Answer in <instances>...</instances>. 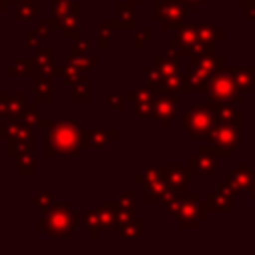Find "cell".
<instances>
[{
    "label": "cell",
    "mask_w": 255,
    "mask_h": 255,
    "mask_svg": "<svg viewBox=\"0 0 255 255\" xmlns=\"http://www.w3.org/2000/svg\"><path fill=\"white\" fill-rule=\"evenodd\" d=\"M80 137L74 124H60L46 135V153H74L80 145Z\"/></svg>",
    "instance_id": "1"
},
{
    "label": "cell",
    "mask_w": 255,
    "mask_h": 255,
    "mask_svg": "<svg viewBox=\"0 0 255 255\" xmlns=\"http://www.w3.org/2000/svg\"><path fill=\"white\" fill-rule=\"evenodd\" d=\"M209 141L215 149V153L219 155H231L235 151V147L241 143V133H239V126L235 124H223L211 129L209 133Z\"/></svg>",
    "instance_id": "2"
},
{
    "label": "cell",
    "mask_w": 255,
    "mask_h": 255,
    "mask_svg": "<svg viewBox=\"0 0 255 255\" xmlns=\"http://www.w3.org/2000/svg\"><path fill=\"white\" fill-rule=\"evenodd\" d=\"M213 116L205 108H193L185 116V128L193 137H205L213 128Z\"/></svg>",
    "instance_id": "3"
},
{
    "label": "cell",
    "mask_w": 255,
    "mask_h": 255,
    "mask_svg": "<svg viewBox=\"0 0 255 255\" xmlns=\"http://www.w3.org/2000/svg\"><path fill=\"white\" fill-rule=\"evenodd\" d=\"M74 225H76V217H74V213H68V209H56V211H52V215L48 219V231L54 235L70 233V229Z\"/></svg>",
    "instance_id": "4"
},
{
    "label": "cell",
    "mask_w": 255,
    "mask_h": 255,
    "mask_svg": "<svg viewBox=\"0 0 255 255\" xmlns=\"http://www.w3.org/2000/svg\"><path fill=\"white\" fill-rule=\"evenodd\" d=\"M205 205H201V203H197L195 201V197H189L187 201L183 199L181 201V209H179V217H181V225H195L199 219H203L205 217V209H203Z\"/></svg>",
    "instance_id": "5"
},
{
    "label": "cell",
    "mask_w": 255,
    "mask_h": 255,
    "mask_svg": "<svg viewBox=\"0 0 255 255\" xmlns=\"http://www.w3.org/2000/svg\"><path fill=\"white\" fill-rule=\"evenodd\" d=\"M231 187L227 183L219 185L215 193H211L207 197V205L211 209H233V195H231Z\"/></svg>",
    "instance_id": "6"
},
{
    "label": "cell",
    "mask_w": 255,
    "mask_h": 255,
    "mask_svg": "<svg viewBox=\"0 0 255 255\" xmlns=\"http://www.w3.org/2000/svg\"><path fill=\"white\" fill-rule=\"evenodd\" d=\"M225 183H227L233 191H243V189L251 187V183H253V171H251L249 167H245V165H239V167L227 177Z\"/></svg>",
    "instance_id": "7"
},
{
    "label": "cell",
    "mask_w": 255,
    "mask_h": 255,
    "mask_svg": "<svg viewBox=\"0 0 255 255\" xmlns=\"http://www.w3.org/2000/svg\"><path fill=\"white\" fill-rule=\"evenodd\" d=\"M189 169L199 171V173H213L215 171V155L209 153L207 149H201L197 157H191Z\"/></svg>",
    "instance_id": "8"
},
{
    "label": "cell",
    "mask_w": 255,
    "mask_h": 255,
    "mask_svg": "<svg viewBox=\"0 0 255 255\" xmlns=\"http://www.w3.org/2000/svg\"><path fill=\"white\" fill-rule=\"evenodd\" d=\"M163 171H165L167 183H169L177 193H185V191H187V181H189V177H187V171H185L183 167H167V169H163Z\"/></svg>",
    "instance_id": "9"
},
{
    "label": "cell",
    "mask_w": 255,
    "mask_h": 255,
    "mask_svg": "<svg viewBox=\"0 0 255 255\" xmlns=\"http://www.w3.org/2000/svg\"><path fill=\"white\" fill-rule=\"evenodd\" d=\"M163 195H167L165 193V185L161 183V181H157V179H153V183L149 185V191H147V199H159V197H163Z\"/></svg>",
    "instance_id": "10"
},
{
    "label": "cell",
    "mask_w": 255,
    "mask_h": 255,
    "mask_svg": "<svg viewBox=\"0 0 255 255\" xmlns=\"http://www.w3.org/2000/svg\"><path fill=\"white\" fill-rule=\"evenodd\" d=\"M18 169H20L22 173H24V171H32V169H34V157H28V155L22 157L20 163H18Z\"/></svg>",
    "instance_id": "11"
},
{
    "label": "cell",
    "mask_w": 255,
    "mask_h": 255,
    "mask_svg": "<svg viewBox=\"0 0 255 255\" xmlns=\"http://www.w3.org/2000/svg\"><path fill=\"white\" fill-rule=\"evenodd\" d=\"M50 203H52V195H48V193L36 197V207H38V209H46Z\"/></svg>",
    "instance_id": "12"
},
{
    "label": "cell",
    "mask_w": 255,
    "mask_h": 255,
    "mask_svg": "<svg viewBox=\"0 0 255 255\" xmlns=\"http://www.w3.org/2000/svg\"><path fill=\"white\" fill-rule=\"evenodd\" d=\"M92 143H94V145H100V147H102V145H106V135H104V133H100V131H98V133H94V135H92Z\"/></svg>",
    "instance_id": "13"
},
{
    "label": "cell",
    "mask_w": 255,
    "mask_h": 255,
    "mask_svg": "<svg viewBox=\"0 0 255 255\" xmlns=\"http://www.w3.org/2000/svg\"><path fill=\"white\" fill-rule=\"evenodd\" d=\"M251 189H253V195H255V183H253V187H251Z\"/></svg>",
    "instance_id": "14"
},
{
    "label": "cell",
    "mask_w": 255,
    "mask_h": 255,
    "mask_svg": "<svg viewBox=\"0 0 255 255\" xmlns=\"http://www.w3.org/2000/svg\"><path fill=\"white\" fill-rule=\"evenodd\" d=\"M253 165H255V159H253Z\"/></svg>",
    "instance_id": "15"
}]
</instances>
